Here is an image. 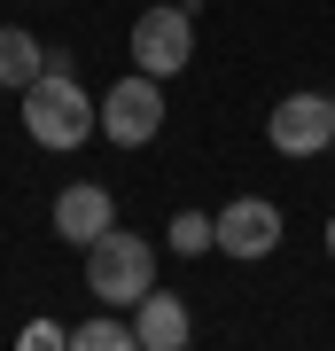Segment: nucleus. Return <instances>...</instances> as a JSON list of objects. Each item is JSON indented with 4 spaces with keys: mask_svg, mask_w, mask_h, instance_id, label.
<instances>
[{
    "mask_svg": "<svg viewBox=\"0 0 335 351\" xmlns=\"http://www.w3.org/2000/svg\"><path fill=\"white\" fill-rule=\"evenodd\" d=\"M110 226H117V203H110L101 180H78V188L55 195V234H62V242H78V250H86V242L110 234Z\"/></svg>",
    "mask_w": 335,
    "mask_h": 351,
    "instance_id": "0eeeda50",
    "label": "nucleus"
},
{
    "mask_svg": "<svg viewBox=\"0 0 335 351\" xmlns=\"http://www.w3.org/2000/svg\"><path fill=\"white\" fill-rule=\"evenodd\" d=\"M327 156H335V141H327Z\"/></svg>",
    "mask_w": 335,
    "mask_h": 351,
    "instance_id": "4468645a",
    "label": "nucleus"
},
{
    "mask_svg": "<svg viewBox=\"0 0 335 351\" xmlns=\"http://www.w3.org/2000/svg\"><path fill=\"white\" fill-rule=\"evenodd\" d=\"M86 289L110 304V313H133V304L156 289V242L133 234V226L94 234V242H86Z\"/></svg>",
    "mask_w": 335,
    "mask_h": 351,
    "instance_id": "f03ea898",
    "label": "nucleus"
},
{
    "mask_svg": "<svg viewBox=\"0 0 335 351\" xmlns=\"http://www.w3.org/2000/svg\"><path fill=\"white\" fill-rule=\"evenodd\" d=\"M133 336H140V351H187V336H195V320H187V297H164V289H149V297L133 304Z\"/></svg>",
    "mask_w": 335,
    "mask_h": 351,
    "instance_id": "6e6552de",
    "label": "nucleus"
},
{
    "mask_svg": "<svg viewBox=\"0 0 335 351\" xmlns=\"http://www.w3.org/2000/svg\"><path fill=\"white\" fill-rule=\"evenodd\" d=\"M39 71H47V47H39L24 24H0V86H16V94H24Z\"/></svg>",
    "mask_w": 335,
    "mask_h": 351,
    "instance_id": "1a4fd4ad",
    "label": "nucleus"
},
{
    "mask_svg": "<svg viewBox=\"0 0 335 351\" xmlns=\"http://www.w3.org/2000/svg\"><path fill=\"white\" fill-rule=\"evenodd\" d=\"M71 351H140V336H133V313H110V304H101V320L71 328Z\"/></svg>",
    "mask_w": 335,
    "mask_h": 351,
    "instance_id": "9d476101",
    "label": "nucleus"
},
{
    "mask_svg": "<svg viewBox=\"0 0 335 351\" xmlns=\"http://www.w3.org/2000/svg\"><path fill=\"white\" fill-rule=\"evenodd\" d=\"M24 133L39 141V149H86V141L101 133V101L78 86L71 55H47V71L24 86Z\"/></svg>",
    "mask_w": 335,
    "mask_h": 351,
    "instance_id": "f257e3e1",
    "label": "nucleus"
},
{
    "mask_svg": "<svg viewBox=\"0 0 335 351\" xmlns=\"http://www.w3.org/2000/svg\"><path fill=\"white\" fill-rule=\"evenodd\" d=\"M16 343H24V351H55V343H71V328H55V320H32Z\"/></svg>",
    "mask_w": 335,
    "mask_h": 351,
    "instance_id": "f8f14e48",
    "label": "nucleus"
},
{
    "mask_svg": "<svg viewBox=\"0 0 335 351\" xmlns=\"http://www.w3.org/2000/svg\"><path fill=\"white\" fill-rule=\"evenodd\" d=\"M327 258H335V219H327Z\"/></svg>",
    "mask_w": 335,
    "mask_h": 351,
    "instance_id": "ddd939ff",
    "label": "nucleus"
},
{
    "mask_svg": "<svg viewBox=\"0 0 335 351\" xmlns=\"http://www.w3.org/2000/svg\"><path fill=\"white\" fill-rule=\"evenodd\" d=\"M265 141H273L281 156H327V141H335V101H327V94H281L273 117H265Z\"/></svg>",
    "mask_w": 335,
    "mask_h": 351,
    "instance_id": "39448f33",
    "label": "nucleus"
},
{
    "mask_svg": "<svg viewBox=\"0 0 335 351\" xmlns=\"http://www.w3.org/2000/svg\"><path fill=\"white\" fill-rule=\"evenodd\" d=\"M101 133L117 141V149H149L164 133V86L149 71H125L110 94H101Z\"/></svg>",
    "mask_w": 335,
    "mask_h": 351,
    "instance_id": "20e7f679",
    "label": "nucleus"
},
{
    "mask_svg": "<svg viewBox=\"0 0 335 351\" xmlns=\"http://www.w3.org/2000/svg\"><path fill=\"white\" fill-rule=\"evenodd\" d=\"M125 55H133V71H149V78H172L187 71V55H195V0H156V8H140L133 16V39H125Z\"/></svg>",
    "mask_w": 335,
    "mask_h": 351,
    "instance_id": "7ed1b4c3",
    "label": "nucleus"
},
{
    "mask_svg": "<svg viewBox=\"0 0 335 351\" xmlns=\"http://www.w3.org/2000/svg\"><path fill=\"white\" fill-rule=\"evenodd\" d=\"M219 250H226V258H273V250H281V211H273L265 195L226 203V211H219Z\"/></svg>",
    "mask_w": 335,
    "mask_h": 351,
    "instance_id": "423d86ee",
    "label": "nucleus"
},
{
    "mask_svg": "<svg viewBox=\"0 0 335 351\" xmlns=\"http://www.w3.org/2000/svg\"><path fill=\"white\" fill-rule=\"evenodd\" d=\"M164 242H172L179 258H203V250H219V219L211 211H179L172 226H164Z\"/></svg>",
    "mask_w": 335,
    "mask_h": 351,
    "instance_id": "9b49d317",
    "label": "nucleus"
}]
</instances>
